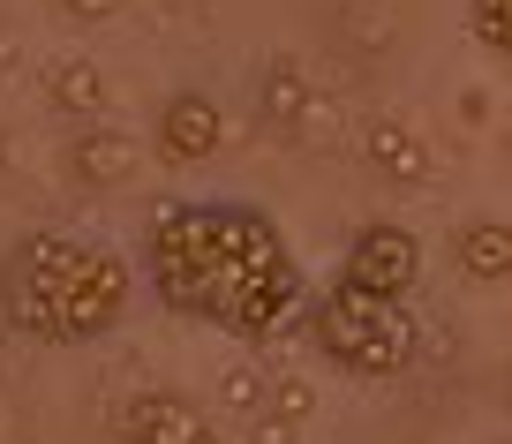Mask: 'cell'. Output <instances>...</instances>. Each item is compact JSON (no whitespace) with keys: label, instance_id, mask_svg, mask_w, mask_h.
I'll list each match as a JSON object with an SVG mask.
<instances>
[{"label":"cell","instance_id":"6da1fadb","mask_svg":"<svg viewBox=\"0 0 512 444\" xmlns=\"http://www.w3.org/2000/svg\"><path fill=\"white\" fill-rule=\"evenodd\" d=\"M144 279L174 317L234 339H279L309 317V279L256 204H174L144 241Z\"/></svg>","mask_w":512,"mask_h":444},{"label":"cell","instance_id":"7a4b0ae2","mask_svg":"<svg viewBox=\"0 0 512 444\" xmlns=\"http://www.w3.org/2000/svg\"><path fill=\"white\" fill-rule=\"evenodd\" d=\"M136 302V271L113 241L91 234H23L0 264V317L8 332L38 339V347H91Z\"/></svg>","mask_w":512,"mask_h":444},{"label":"cell","instance_id":"3957f363","mask_svg":"<svg viewBox=\"0 0 512 444\" xmlns=\"http://www.w3.org/2000/svg\"><path fill=\"white\" fill-rule=\"evenodd\" d=\"M309 332H317V354L339 362L347 377H400L415 362L422 332L407 302H384V294H362V286L332 279L309 302Z\"/></svg>","mask_w":512,"mask_h":444},{"label":"cell","instance_id":"277c9868","mask_svg":"<svg viewBox=\"0 0 512 444\" xmlns=\"http://www.w3.org/2000/svg\"><path fill=\"white\" fill-rule=\"evenodd\" d=\"M339 279L362 286V294H384V302H407V294H415V279H422V241L407 234L400 219H377V226H362V234L347 241Z\"/></svg>","mask_w":512,"mask_h":444},{"label":"cell","instance_id":"5b68a950","mask_svg":"<svg viewBox=\"0 0 512 444\" xmlns=\"http://www.w3.org/2000/svg\"><path fill=\"white\" fill-rule=\"evenodd\" d=\"M219 143H226V113L211 106L204 91H174L159 106V128H151V151H159L174 174H196V166L219 159Z\"/></svg>","mask_w":512,"mask_h":444},{"label":"cell","instance_id":"8992f818","mask_svg":"<svg viewBox=\"0 0 512 444\" xmlns=\"http://www.w3.org/2000/svg\"><path fill=\"white\" fill-rule=\"evenodd\" d=\"M256 121L272 128V136H302L317 121V83H309V68L294 53L264 61V76H256Z\"/></svg>","mask_w":512,"mask_h":444},{"label":"cell","instance_id":"52a82bcc","mask_svg":"<svg viewBox=\"0 0 512 444\" xmlns=\"http://www.w3.org/2000/svg\"><path fill=\"white\" fill-rule=\"evenodd\" d=\"M362 151L377 166V181H392V189H422V174H430V143H422V128L407 113H377L362 128Z\"/></svg>","mask_w":512,"mask_h":444},{"label":"cell","instance_id":"ba28073f","mask_svg":"<svg viewBox=\"0 0 512 444\" xmlns=\"http://www.w3.org/2000/svg\"><path fill=\"white\" fill-rule=\"evenodd\" d=\"M68 166H76L83 189H121V181H136V136L113 128V121H83Z\"/></svg>","mask_w":512,"mask_h":444},{"label":"cell","instance_id":"9c48e42d","mask_svg":"<svg viewBox=\"0 0 512 444\" xmlns=\"http://www.w3.org/2000/svg\"><path fill=\"white\" fill-rule=\"evenodd\" d=\"M204 429L211 422L196 414V399H181V392H144V399H128V414H121L128 444H196Z\"/></svg>","mask_w":512,"mask_h":444},{"label":"cell","instance_id":"30bf717a","mask_svg":"<svg viewBox=\"0 0 512 444\" xmlns=\"http://www.w3.org/2000/svg\"><path fill=\"white\" fill-rule=\"evenodd\" d=\"M452 256H460V271L482 279V286L512 279V219H467L460 234H452Z\"/></svg>","mask_w":512,"mask_h":444},{"label":"cell","instance_id":"8fae6325","mask_svg":"<svg viewBox=\"0 0 512 444\" xmlns=\"http://www.w3.org/2000/svg\"><path fill=\"white\" fill-rule=\"evenodd\" d=\"M46 98L61 113H76V121H106V76H98L91 61H53Z\"/></svg>","mask_w":512,"mask_h":444},{"label":"cell","instance_id":"7c38bea8","mask_svg":"<svg viewBox=\"0 0 512 444\" xmlns=\"http://www.w3.org/2000/svg\"><path fill=\"white\" fill-rule=\"evenodd\" d=\"M467 23L497 61H512V0H467Z\"/></svg>","mask_w":512,"mask_h":444},{"label":"cell","instance_id":"4fadbf2b","mask_svg":"<svg viewBox=\"0 0 512 444\" xmlns=\"http://www.w3.org/2000/svg\"><path fill=\"white\" fill-rule=\"evenodd\" d=\"M61 16H76V23H106V16H121V0H53Z\"/></svg>","mask_w":512,"mask_h":444},{"label":"cell","instance_id":"5bb4252c","mask_svg":"<svg viewBox=\"0 0 512 444\" xmlns=\"http://www.w3.org/2000/svg\"><path fill=\"white\" fill-rule=\"evenodd\" d=\"M196 444H226V437H219V429H204V437H196Z\"/></svg>","mask_w":512,"mask_h":444},{"label":"cell","instance_id":"9a60e30c","mask_svg":"<svg viewBox=\"0 0 512 444\" xmlns=\"http://www.w3.org/2000/svg\"><path fill=\"white\" fill-rule=\"evenodd\" d=\"M505 151H512V136H505Z\"/></svg>","mask_w":512,"mask_h":444}]
</instances>
